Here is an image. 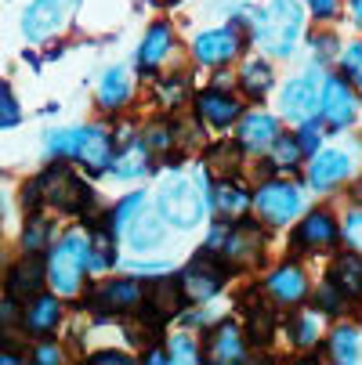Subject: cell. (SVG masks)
<instances>
[{
    "label": "cell",
    "mask_w": 362,
    "mask_h": 365,
    "mask_svg": "<svg viewBox=\"0 0 362 365\" xmlns=\"http://www.w3.org/2000/svg\"><path fill=\"white\" fill-rule=\"evenodd\" d=\"M91 361H94V365H127L131 354H124V351H98Z\"/></svg>",
    "instance_id": "obj_48"
},
{
    "label": "cell",
    "mask_w": 362,
    "mask_h": 365,
    "mask_svg": "<svg viewBox=\"0 0 362 365\" xmlns=\"http://www.w3.org/2000/svg\"><path fill=\"white\" fill-rule=\"evenodd\" d=\"M36 199H40V206H51V210H59V214H84L94 195H91L87 181H84L76 170H69L66 163H51V167L26 188L29 210H36Z\"/></svg>",
    "instance_id": "obj_2"
},
{
    "label": "cell",
    "mask_w": 362,
    "mask_h": 365,
    "mask_svg": "<svg viewBox=\"0 0 362 365\" xmlns=\"http://www.w3.org/2000/svg\"><path fill=\"white\" fill-rule=\"evenodd\" d=\"M351 174V155L341 148H319L312 152V163H308V185L316 192H330L341 181H348Z\"/></svg>",
    "instance_id": "obj_22"
},
{
    "label": "cell",
    "mask_w": 362,
    "mask_h": 365,
    "mask_svg": "<svg viewBox=\"0 0 362 365\" xmlns=\"http://www.w3.org/2000/svg\"><path fill=\"white\" fill-rule=\"evenodd\" d=\"M87 246H91V239L84 232H66L55 242V250H51L44 268H47V282L55 286L59 297H69V300L80 297L84 275H87Z\"/></svg>",
    "instance_id": "obj_4"
},
{
    "label": "cell",
    "mask_w": 362,
    "mask_h": 365,
    "mask_svg": "<svg viewBox=\"0 0 362 365\" xmlns=\"http://www.w3.org/2000/svg\"><path fill=\"white\" fill-rule=\"evenodd\" d=\"M319 94H323V69H308L304 76L286 80V87L279 94V113L293 123L312 120L319 113Z\"/></svg>",
    "instance_id": "obj_11"
},
{
    "label": "cell",
    "mask_w": 362,
    "mask_h": 365,
    "mask_svg": "<svg viewBox=\"0 0 362 365\" xmlns=\"http://www.w3.org/2000/svg\"><path fill=\"white\" fill-rule=\"evenodd\" d=\"M174 279H178V286H181L185 304H211V300L225 289V282H228V264L221 260V253H214V250L203 246Z\"/></svg>",
    "instance_id": "obj_5"
},
{
    "label": "cell",
    "mask_w": 362,
    "mask_h": 365,
    "mask_svg": "<svg viewBox=\"0 0 362 365\" xmlns=\"http://www.w3.org/2000/svg\"><path fill=\"white\" fill-rule=\"evenodd\" d=\"M330 282L348 300H362V253H355V250L337 253L333 264H330Z\"/></svg>",
    "instance_id": "obj_27"
},
{
    "label": "cell",
    "mask_w": 362,
    "mask_h": 365,
    "mask_svg": "<svg viewBox=\"0 0 362 365\" xmlns=\"http://www.w3.org/2000/svg\"><path fill=\"white\" fill-rule=\"evenodd\" d=\"M116 178H127V181H134V178H141L145 170H149V148L138 141V145H131V148H116V155H113V167H109Z\"/></svg>",
    "instance_id": "obj_31"
},
{
    "label": "cell",
    "mask_w": 362,
    "mask_h": 365,
    "mask_svg": "<svg viewBox=\"0 0 362 365\" xmlns=\"http://www.w3.org/2000/svg\"><path fill=\"white\" fill-rule=\"evenodd\" d=\"M250 33L261 43L265 55L290 58L304 33V8L301 0H268V8L250 15Z\"/></svg>",
    "instance_id": "obj_1"
},
{
    "label": "cell",
    "mask_w": 362,
    "mask_h": 365,
    "mask_svg": "<svg viewBox=\"0 0 362 365\" xmlns=\"http://www.w3.org/2000/svg\"><path fill=\"white\" fill-rule=\"evenodd\" d=\"M171 47H174V29L167 22H156V26H149L141 47H138V69L141 73H156L167 55H171Z\"/></svg>",
    "instance_id": "obj_25"
},
{
    "label": "cell",
    "mask_w": 362,
    "mask_h": 365,
    "mask_svg": "<svg viewBox=\"0 0 362 365\" xmlns=\"http://www.w3.org/2000/svg\"><path fill=\"white\" fill-rule=\"evenodd\" d=\"M113 264H116V235H113V232L91 235V246H87V272H91V275H106Z\"/></svg>",
    "instance_id": "obj_30"
},
{
    "label": "cell",
    "mask_w": 362,
    "mask_h": 365,
    "mask_svg": "<svg viewBox=\"0 0 362 365\" xmlns=\"http://www.w3.org/2000/svg\"><path fill=\"white\" fill-rule=\"evenodd\" d=\"M341 76L362 91V40H355L351 47H344V55H341Z\"/></svg>",
    "instance_id": "obj_40"
},
{
    "label": "cell",
    "mask_w": 362,
    "mask_h": 365,
    "mask_svg": "<svg viewBox=\"0 0 362 365\" xmlns=\"http://www.w3.org/2000/svg\"><path fill=\"white\" fill-rule=\"evenodd\" d=\"M218 253H221V260H225L228 268H239V264L243 268H253V264H261V257H265V232L257 228V225H250L246 217L228 221Z\"/></svg>",
    "instance_id": "obj_7"
},
{
    "label": "cell",
    "mask_w": 362,
    "mask_h": 365,
    "mask_svg": "<svg viewBox=\"0 0 362 365\" xmlns=\"http://www.w3.org/2000/svg\"><path fill=\"white\" fill-rule=\"evenodd\" d=\"M199 354L203 347L196 344V336H185V333H178L167 347V361H199Z\"/></svg>",
    "instance_id": "obj_43"
},
{
    "label": "cell",
    "mask_w": 362,
    "mask_h": 365,
    "mask_svg": "<svg viewBox=\"0 0 362 365\" xmlns=\"http://www.w3.org/2000/svg\"><path fill=\"white\" fill-rule=\"evenodd\" d=\"M312 47H316V58H319V66H330V58L337 55V40H333L330 33L312 36Z\"/></svg>",
    "instance_id": "obj_44"
},
{
    "label": "cell",
    "mask_w": 362,
    "mask_h": 365,
    "mask_svg": "<svg viewBox=\"0 0 362 365\" xmlns=\"http://www.w3.org/2000/svg\"><path fill=\"white\" fill-rule=\"evenodd\" d=\"M330 358L341 361V365H351V361L362 358V340H358L355 326H337L330 333Z\"/></svg>",
    "instance_id": "obj_33"
},
{
    "label": "cell",
    "mask_w": 362,
    "mask_h": 365,
    "mask_svg": "<svg viewBox=\"0 0 362 365\" xmlns=\"http://www.w3.org/2000/svg\"><path fill=\"white\" fill-rule=\"evenodd\" d=\"M304 8L312 11L316 19H323V22H326V19H333V15H337V0H304Z\"/></svg>",
    "instance_id": "obj_47"
},
{
    "label": "cell",
    "mask_w": 362,
    "mask_h": 365,
    "mask_svg": "<svg viewBox=\"0 0 362 365\" xmlns=\"http://www.w3.org/2000/svg\"><path fill=\"white\" fill-rule=\"evenodd\" d=\"M138 311H145L149 315V322H167V319H178L181 311H185V297H181V286H178V279L167 272V275H156L149 286H145V300H141V307Z\"/></svg>",
    "instance_id": "obj_14"
},
{
    "label": "cell",
    "mask_w": 362,
    "mask_h": 365,
    "mask_svg": "<svg viewBox=\"0 0 362 365\" xmlns=\"http://www.w3.org/2000/svg\"><path fill=\"white\" fill-rule=\"evenodd\" d=\"M265 297L276 307H301L308 300V275H304V268L293 264V260L272 268L268 279H265Z\"/></svg>",
    "instance_id": "obj_16"
},
{
    "label": "cell",
    "mask_w": 362,
    "mask_h": 365,
    "mask_svg": "<svg viewBox=\"0 0 362 365\" xmlns=\"http://www.w3.org/2000/svg\"><path fill=\"white\" fill-rule=\"evenodd\" d=\"M243 333L246 340H253L257 347H265L276 333V311H272V300L261 297V293H250L246 307H243Z\"/></svg>",
    "instance_id": "obj_24"
},
{
    "label": "cell",
    "mask_w": 362,
    "mask_h": 365,
    "mask_svg": "<svg viewBox=\"0 0 362 365\" xmlns=\"http://www.w3.org/2000/svg\"><path fill=\"white\" fill-rule=\"evenodd\" d=\"M319 113H323L326 127H333V130H348L358 120V94H355V87L344 76H337V73L323 76Z\"/></svg>",
    "instance_id": "obj_10"
},
{
    "label": "cell",
    "mask_w": 362,
    "mask_h": 365,
    "mask_svg": "<svg viewBox=\"0 0 362 365\" xmlns=\"http://www.w3.org/2000/svg\"><path fill=\"white\" fill-rule=\"evenodd\" d=\"M301 160H304V152H301L297 138L279 130V138L268 145V163H272V170H283V174H286V170L301 167Z\"/></svg>",
    "instance_id": "obj_34"
},
{
    "label": "cell",
    "mask_w": 362,
    "mask_h": 365,
    "mask_svg": "<svg viewBox=\"0 0 362 365\" xmlns=\"http://www.w3.org/2000/svg\"><path fill=\"white\" fill-rule=\"evenodd\" d=\"M232 127H236V145H239L246 155L268 152V145L279 138V120H276L272 113H261V109L239 113V120H236Z\"/></svg>",
    "instance_id": "obj_15"
},
{
    "label": "cell",
    "mask_w": 362,
    "mask_h": 365,
    "mask_svg": "<svg viewBox=\"0 0 362 365\" xmlns=\"http://www.w3.org/2000/svg\"><path fill=\"white\" fill-rule=\"evenodd\" d=\"M87 297L101 315H131L145 300V286L138 282V275H120V279L98 282L94 289H87Z\"/></svg>",
    "instance_id": "obj_9"
},
{
    "label": "cell",
    "mask_w": 362,
    "mask_h": 365,
    "mask_svg": "<svg viewBox=\"0 0 362 365\" xmlns=\"http://www.w3.org/2000/svg\"><path fill=\"white\" fill-rule=\"evenodd\" d=\"M243 47V36H239V26H214V29H203L196 40H192V55L199 66L206 69H221L225 62H232Z\"/></svg>",
    "instance_id": "obj_12"
},
{
    "label": "cell",
    "mask_w": 362,
    "mask_h": 365,
    "mask_svg": "<svg viewBox=\"0 0 362 365\" xmlns=\"http://www.w3.org/2000/svg\"><path fill=\"white\" fill-rule=\"evenodd\" d=\"M47 235H51V221L40 217V214H33L29 225H26V232H22V250H26V253H40V250H47V242H51Z\"/></svg>",
    "instance_id": "obj_38"
},
{
    "label": "cell",
    "mask_w": 362,
    "mask_h": 365,
    "mask_svg": "<svg viewBox=\"0 0 362 365\" xmlns=\"http://www.w3.org/2000/svg\"><path fill=\"white\" fill-rule=\"evenodd\" d=\"M156 214L171 228H181V232L196 228L206 214V185H199L185 174H171L156 192Z\"/></svg>",
    "instance_id": "obj_3"
},
{
    "label": "cell",
    "mask_w": 362,
    "mask_h": 365,
    "mask_svg": "<svg viewBox=\"0 0 362 365\" xmlns=\"http://www.w3.org/2000/svg\"><path fill=\"white\" fill-rule=\"evenodd\" d=\"M250 206H253L257 221H261L265 228H283L304 210V195H301V188L293 181L268 178V181L257 185V192L250 195Z\"/></svg>",
    "instance_id": "obj_6"
},
{
    "label": "cell",
    "mask_w": 362,
    "mask_h": 365,
    "mask_svg": "<svg viewBox=\"0 0 362 365\" xmlns=\"http://www.w3.org/2000/svg\"><path fill=\"white\" fill-rule=\"evenodd\" d=\"M246 351H250V340H246L243 326L232 319L218 322L211 329V336H206V347H203V354L218 365H239V361H246Z\"/></svg>",
    "instance_id": "obj_20"
},
{
    "label": "cell",
    "mask_w": 362,
    "mask_h": 365,
    "mask_svg": "<svg viewBox=\"0 0 362 365\" xmlns=\"http://www.w3.org/2000/svg\"><path fill=\"white\" fill-rule=\"evenodd\" d=\"M243 113V101L221 87H206L196 94V120L206 130H228Z\"/></svg>",
    "instance_id": "obj_13"
},
{
    "label": "cell",
    "mask_w": 362,
    "mask_h": 365,
    "mask_svg": "<svg viewBox=\"0 0 362 365\" xmlns=\"http://www.w3.org/2000/svg\"><path fill=\"white\" fill-rule=\"evenodd\" d=\"M355 199H358V202H362V181H358V185H355Z\"/></svg>",
    "instance_id": "obj_51"
},
{
    "label": "cell",
    "mask_w": 362,
    "mask_h": 365,
    "mask_svg": "<svg viewBox=\"0 0 362 365\" xmlns=\"http://www.w3.org/2000/svg\"><path fill=\"white\" fill-rule=\"evenodd\" d=\"M206 206L218 221H239L250 210V192L246 185H239V178H214L206 181Z\"/></svg>",
    "instance_id": "obj_17"
},
{
    "label": "cell",
    "mask_w": 362,
    "mask_h": 365,
    "mask_svg": "<svg viewBox=\"0 0 362 365\" xmlns=\"http://www.w3.org/2000/svg\"><path fill=\"white\" fill-rule=\"evenodd\" d=\"M286 333H290V344L293 347H301V351H312L316 344H319V311H301V315H293L290 319V326H286Z\"/></svg>",
    "instance_id": "obj_32"
},
{
    "label": "cell",
    "mask_w": 362,
    "mask_h": 365,
    "mask_svg": "<svg viewBox=\"0 0 362 365\" xmlns=\"http://www.w3.org/2000/svg\"><path fill=\"white\" fill-rule=\"evenodd\" d=\"M76 8H80V0H33V4L22 11V36L29 43L51 40L73 19Z\"/></svg>",
    "instance_id": "obj_8"
},
{
    "label": "cell",
    "mask_w": 362,
    "mask_h": 365,
    "mask_svg": "<svg viewBox=\"0 0 362 365\" xmlns=\"http://www.w3.org/2000/svg\"><path fill=\"white\" fill-rule=\"evenodd\" d=\"M239 91L250 98V101H261V98H268V91H272V83H276V69L265 62V58H250V62H243L239 66Z\"/></svg>",
    "instance_id": "obj_29"
},
{
    "label": "cell",
    "mask_w": 362,
    "mask_h": 365,
    "mask_svg": "<svg viewBox=\"0 0 362 365\" xmlns=\"http://www.w3.org/2000/svg\"><path fill=\"white\" fill-rule=\"evenodd\" d=\"M62 297H51V293H36L26 300V311H22V329L29 336H55L59 326H62Z\"/></svg>",
    "instance_id": "obj_21"
},
{
    "label": "cell",
    "mask_w": 362,
    "mask_h": 365,
    "mask_svg": "<svg viewBox=\"0 0 362 365\" xmlns=\"http://www.w3.org/2000/svg\"><path fill=\"white\" fill-rule=\"evenodd\" d=\"M44 282H47L44 260H36V253H26V260H19V264L8 272V297H15V300H29V297L40 293Z\"/></svg>",
    "instance_id": "obj_26"
},
{
    "label": "cell",
    "mask_w": 362,
    "mask_h": 365,
    "mask_svg": "<svg viewBox=\"0 0 362 365\" xmlns=\"http://www.w3.org/2000/svg\"><path fill=\"white\" fill-rule=\"evenodd\" d=\"M243 148L239 145H214L211 155H206V167H211L214 178H239V167H243Z\"/></svg>",
    "instance_id": "obj_35"
},
{
    "label": "cell",
    "mask_w": 362,
    "mask_h": 365,
    "mask_svg": "<svg viewBox=\"0 0 362 365\" xmlns=\"http://www.w3.org/2000/svg\"><path fill=\"white\" fill-rule=\"evenodd\" d=\"M33 358L44 361V365H59V361H62V351H59L55 344H47V336H44V340L33 347Z\"/></svg>",
    "instance_id": "obj_45"
},
{
    "label": "cell",
    "mask_w": 362,
    "mask_h": 365,
    "mask_svg": "<svg viewBox=\"0 0 362 365\" xmlns=\"http://www.w3.org/2000/svg\"><path fill=\"white\" fill-rule=\"evenodd\" d=\"M127 246L134 253H149V250H156L164 242V217L156 210H141L131 225H127Z\"/></svg>",
    "instance_id": "obj_28"
},
{
    "label": "cell",
    "mask_w": 362,
    "mask_h": 365,
    "mask_svg": "<svg viewBox=\"0 0 362 365\" xmlns=\"http://www.w3.org/2000/svg\"><path fill=\"white\" fill-rule=\"evenodd\" d=\"M8 98H11V87H8L4 80H0V106H4V101H8Z\"/></svg>",
    "instance_id": "obj_50"
},
{
    "label": "cell",
    "mask_w": 362,
    "mask_h": 365,
    "mask_svg": "<svg viewBox=\"0 0 362 365\" xmlns=\"http://www.w3.org/2000/svg\"><path fill=\"white\" fill-rule=\"evenodd\" d=\"M293 138H297V145H301V152H304V155H312V152H319V148H323V123H319L316 116H312V120H301Z\"/></svg>",
    "instance_id": "obj_42"
},
{
    "label": "cell",
    "mask_w": 362,
    "mask_h": 365,
    "mask_svg": "<svg viewBox=\"0 0 362 365\" xmlns=\"http://www.w3.org/2000/svg\"><path fill=\"white\" fill-rule=\"evenodd\" d=\"M134 98V76L127 66H109L106 73H101L98 80V106L106 113H116L124 106H131Z\"/></svg>",
    "instance_id": "obj_23"
},
{
    "label": "cell",
    "mask_w": 362,
    "mask_h": 365,
    "mask_svg": "<svg viewBox=\"0 0 362 365\" xmlns=\"http://www.w3.org/2000/svg\"><path fill=\"white\" fill-rule=\"evenodd\" d=\"M316 307H319V315H344V307H348V297L326 279L319 289H316Z\"/></svg>",
    "instance_id": "obj_39"
},
{
    "label": "cell",
    "mask_w": 362,
    "mask_h": 365,
    "mask_svg": "<svg viewBox=\"0 0 362 365\" xmlns=\"http://www.w3.org/2000/svg\"><path fill=\"white\" fill-rule=\"evenodd\" d=\"M348 15H351V22L362 29V0H348Z\"/></svg>",
    "instance_id": "obj_49"
},
{
    "label": "cell",
    "mask_w": 362,
    "mask_h": 365,
    "mask_svg": "<svg viewBox=\"0 0 362 365\" xmlns=\"http://www.w3.org/2000/svg\"><path fill=\"white\" fill-rule=\"evenodd\" d=\"M341 242V225L330 210H323V206H316V210H308L301 217V225L293 228V246L297 250H330Z\"/></svg>",
    "instance_id": "obj_18"
},
{
    "label": "cell",
    "mask_w": 362,
    "mask_h": 365,
    "mask_svg": "<svg viewBox=\"0 0 362 365\" xmlns=\"http://www.w3.org/2000/svg\"><path fill=\"white\" fill-rule=\"evenodd\" d=\"M185 98H188V76H185V73L164 76V80L156 83V101H160L164 109H178Z\"/></svg>",
    "instance_id": "obj_37"
},
{
    "label": "cell",
    "mask_w": 362,
    "mask_h": 365,
    "mask_svg": "<svg viewBox=\"0 0 362 365\" xmlns=\"http://www.w3.org/2000/svg\"><path fill=\"white\" fill-rule=\"evenodd\" d=\"M341 242H344L348 250L362 253V202L351 206V210L344 214V221H341Z\"/></svg>",
    "instance_id": "obj_41"
},
{
    "label": "cell",
    "mask_w": 362,
    "mask_h": 365,
    "mask_svg": "<svg viewBox=\"0 0 362 365\" xmlns=\"http://www.w3.org/2000/svg\"><path fill=\"white\" fill-rule=\"evenodd\" d=\"M113 155H116V145L106 127H80V138L73 148V160L80 167H87L91 174H106L113 167Z\"/></svg>",
    "instance_id": "obj_19"
},
{
    "label": "cell",
    "mask_w": 362,
    "mask_h": 365,
    "mask_svg": "<svg viewBox=\"0 0 362 365\" xmlns=\"http://www.w3.org/2000/svg\"><path fill=\"white\" fill-rule=\"evenodd\" d=\"M141 206H145V192H131V195H124V199L116 202V210L109 214V232H113V235H124L127 225L141 214Z\"/></svg>",
    "instance_id": "obj_36"
},
{
    "label": "cell",
    "mask_w": 362,
    "mask_h": 365,
    "mask_svg": "<svg viewBox=\"0 0 362 365\" xmlns=\"http://www.w3.org/2000/svg\"><path fill=\"white\" fill-rule=\"evenodd\" d=\"M19 120H22V113H19V101H15V98H8L4 106H0V130L19 127Z\"/></svg>",
    "instance_id": "obj_46"
}]
</instances>
